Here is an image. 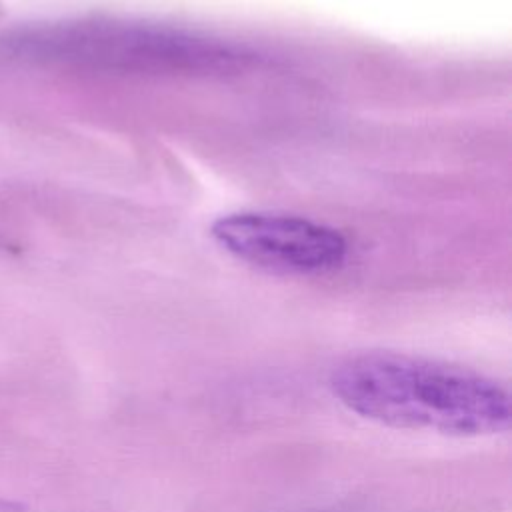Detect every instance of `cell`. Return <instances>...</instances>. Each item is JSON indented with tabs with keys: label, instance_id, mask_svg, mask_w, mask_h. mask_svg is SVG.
Segmentation results:
<instances>
[{
	"label": "cell",
	"instance_id": "4",
	"mask_svg": "<svg viewBox=\"0 0 512 512\" xmlns=\"http://www.w3.org/2000/svg\"><path fill=\"white\" fill-rule=\"evenodd\" d=\"M22 510H24V506L20 502L0 498V512H22Z\"/></svg>",
	"mask_w": 512,
	"mask_h": 512
},
{
	"label": "cell",
	"instance_id": "1",
	"mask_svg": "<svg viewBox=\"0 0 512 512\" xmlns=\"http://www.w3.org/2000/svg\"><path fill=\"white\" fill-rule=\"evenodd\" d=\"M330 390L350 412L402 430L488 436L508 430L506 386L476 370L400 352H364L338 364Z\"/></svg>",
	"mask_w": 512,
	"mask_h": 512
},
{
	"label": "cell",
	"instance_id": "2",
	"mask_svg": "<svg viewBox=\"0 0 512 512\" xmlns=\"http://www.w3.org/2000/svg\"><path fill=\"white\" fill-rule=\"evenodd\" d=\"M16 52L40 62L108 72H206L246 60L234 44L160 22L90 18L18 36Z\"/></svg>",
	"mask_w": 512,
	"mask_h": 512
},
{
	"label": "cell",
	"instance_id": "3",
	"mask_svg": "<svg viewBox=\"0 0 512 512\" xmlns=\"http://www.w3.org/2000/svg\"><path fill=\"white\" fill-rule=\"evenodd\" d=\"M210 234L234 258L278 274H326L348 256V242L336 228L286 212H228L212 222Z\"/></svg>",
	"mask_w": 512,
	"mask_h": 512
}]
</instances>
